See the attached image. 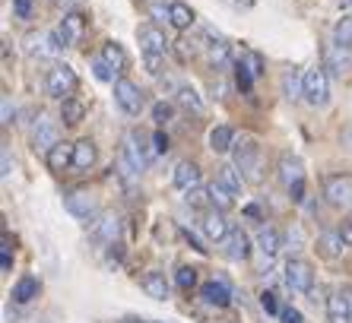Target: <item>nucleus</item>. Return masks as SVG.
<instances>
[{"label": "nucleus", "mask_w": 352, "mask_h": 323, "mask_svg": "<svg viewBox=\"0 0 352 323\" xmlns=\"http://www.w3.org/2000/svg\"><path fill=\"white\" fill-rule=\"evenodd\" d=\"M232 165L245 175V181L257 184V181L263 178V149H261V143H257L254 137L235 140V146H232Z\"/></svg>", "instance_id": "f257e3e1"}, {"label": "nucleus", "mask_w": 352, "mask_h": 323, "mask_svg": "<svg viewBox=\"0 0 352 323\" xmlns=\"http://www.w3.org/2000/svg\"><path fill=\"white\" fill-rule=\"evenodd\" d=\"M45 89H48L51 98H58V102H64V98H74L76 89H80V76H76L74 67L58 64V67H51L48 76H45Z\"/></svg>", "instance_id": "f03ea898"}, {"label": "nucleus", "mask_w": 352, "mask_h": 323, "mask_svg": "<svg viewBox=\"0 0 352 323\" xmlns=\"http://www.w3.org/2000/svg\"><path fill=\"white\" fill-rule=\"evenodd\" d=\"M305 102L311 108H324L330 102V73L327 67H311L305 70V89H302Z\"/></svg>", "instance_id": "7ed1b4c3"}, {"label": "nucleus", "mask_w": 352, "mask_h": 323, "mask_svg": "<svg viewBox=\"0 0 352 323\" xmlns=\"http://www.w3.org/2000/svg\"><path fill=\"white\" fill-rule=\"evenodd\" d=\"M146 162L149 159L143 155V137H140V133H127V137H124V146H121V159H118L124 178H137V175H143Z\"/></svg>", "instance_id": "20e7f679"}, {"label": "nucleus", "mask_w": 352, "mask_h": 323, "mask_svg": "<svg viewBox=\"0 0 352 323\" xmlns=\"http://www.w3.org/2000/svg\"><path fill=\"white\" fill-rule=\"evenodd\" d=\"M324 200L333 210H352V175H330L324 181Z\"/></svg>", "instance_id": "39448f33"}, {"label": "nucleus", "mask_w": 352, "mask_h": 323, "mask_svg": "<svg viewBox=\"0 0 352 323\" xmlns=\"http://www.w3.org/2000/svg\"><path fill=\"white\" fill-rule=\"evenodd\" d=\"M286 285L298 295H308L314 289V267L302 257H292L286 263Z\"/></svg>", "instance_id": "423d86ee"}, {"label": "nucleus", "mask_w": 352, "mask_h": 323, "mask_svg": "<svg viewBox=\"0 0 352 323\" xmlns=\"http://www.w3.org/2000/svg\"><path fill=\"white\" fill-rule=\"evenodd\" d=\"M137 41H140V51L146 54V60H162L168 54V48H172L159 25H143L137 32Z\"/></svg>", "instance_id": "0eeeda50"}, {"label": "nucleus", "mask_w": 352, "mask_h": 323, "mask_svg": "<svg viewBox=\"0 0 352 323\" xmlns=\"http://www.w3.org/2000/svg\"><path fill=\"white\" fill-rule=\"evenodd\" d=\"M64 210L70 212V216H76L80 222H96L102 212H98V203L92 194H86V190H74V194L64 197Z\"/></svg>", "instance_id": "6e6552de"}, {"label": "nucleus", "mask_w": 352, "mask_h": 323, "mask_svg": "<svg viewBox=\"0 0 352 323\" xmlns=\"http://www.w3.org/2000/svg\"><path fill=\"white\" fill-rule=\"evenodd\" d=\"M115 102L121 105L124 114H131V118H137L140 111H143V92H140L137 82L131 80H115Z\"/></svg>", "instance_id": "1a4fd4ad"}, {"label": "nucleus", "mask_w": 352, "mask_h": 323, "mask_svg": "<svg viewBox=\"0 0 352 323\" xmlns=\"http://www.w3.org/2000/svg\"><path fill=\"white\" fill-rule=\"evenodd\" d=\"M327 320L330 323H352V289L340 285L327 298Z\"/></svg>", "instance_id": "9d476101"}, {"label": "nucleus", "mask_w": 352, "mask_h": 323, "mask_svg": "<svg viewBox=\"0 0 352 323\" xmlns=\"http://www.w3.org/2000/svg\"><path fill=\"white\" fill-rule=\"evenodd\" d=\"M86 35V16H82L80 10H70L64 19H60V29H58V38L64 48H76Z\"/></svg>", "instance_id": "9b49d317"}, {"label": "nucleus", "mask_w": 352, "mask_h": 323, "mask_svg": "<svg viewBox=\"0 0 352 323\" xmlns=\"http://www.w3.org/2000/svg\"><path fill=\"white\" fill-rule=\"evenodd\" d=\"M92 238L98 244H108V247H118V238H121V219L115 212H102V216L92 222Z\"/></svg>", "instance_id": "f8f14e48"}, {"label": "nucleus", "mask_w": 352, "mask_h": 323, "mask_svg": "<svg viewBox=\"0 0 352 323\" xmlns=\"http://www.w3.org/2000/svg\"><path fill=\"white\" fill-rule=\"evenodd\" d=\"M29 140H32L35 149H41V153H48L54 143H60V133H58V124L51 121L48 114H38V121H35L32 133H29Z\"/></svg>", "instance_id": "ddd939ff"}, {"label": "nucleus", "mask_w": 352, "mask_h": 323, "mask_svg": "<svg viewBox=\"0 0 352 323\" xmlns=\"http://www.w3.org/2000/svg\"><path fill=\"white\" fill-rule=\"evenodd\" d=\"M222 254L229 260H235V263H241V260L251 257V238H248L241 228H232V232L226 234V241H222Z\"/></svg>", "instance_id": "4468645a"}, {"label": "nucleus", "mask_w": 352, "mask_h": 323, "mask_svg": "<svg viewBox=\"0 0 352 323\" xmlns=\"http://www.w3.org/2000/svg\"><path fill=\"white\" fill-rule=\"evenodd\" d=\"M324 67L327 70H333L336 76H346V73L352 70V48H346V45H327V51H324Z\"/></svg>", "instance_id": "2eb2a0df"}, {"label": "nucleus", "mask_w": 352, "mask_h": 323, "mask_svg": "<svg viewBox=\"0 0 352 323\" xmlns=\"http://www.w3.org/2000/svg\"><path fill=\"white\" fill-rule=\"evenodd\" d=\"M200 298H204L210 307H229L232 289H229L226 279H210V282L200 285Z\"/></svg>", "instance_id": "dca6fc26"}, {"label": "nucleus", "mask_w": 352, "mask_h": 323, "mask_svg": "<svg viewBox=\"0 0 352 323\" xmlns=\"http://www.w3.org/2000/svg\"><path fill=\"white\" fill-rule=\"evenodd\" d=\"M45 162H48V168L51 171H67V168H74V143H67V140H60V143H54L45 153Z\"/></svg>", "instance_id": "f3484780"}, {"label": "nucleus", "mask_w": 352, "mask_h": 323, "mask_svg": "<svg viewBox=\"0 0 352 323\" xmlns=\"http://www.w3.org/2000/svg\"><path fill=\"white\" fill-rule=\"evenodd\" d=\"M200 228H204V234L210 238V241H216V244H222V241H226V234L232 232V225L226 222V216H222L219 210L204 212V222H200Z\"/></svg>", "instance_id": "a211bd4d"}, {"label": "nucleus", "mask_w": 352, "mask_h": 323, "mask_svg": "<svg viewBox=\"0 0 352 323\" xmlns=\"http://www.w3.org/2000/svg\"><path fill=\"white\" fill-rule=\"evenodd\" d=\"M172 181L178 190H184V194L194 190V187H200V165H197V162H178Z\"/></svg>", "instance_id": "6ab92c4d"}, {"label": "nucleus", "mask_w": 352, "mask_h": 323, "mask_svg": "<svg viewBox=\"0 0 352 323\" xmlns=\"http://www.w3.org/2000/svg\"><path fill=\"white\" fill-rule=\"evenodd\" d=\"M279 181L286 184V190H289V187H295V184H302V181H305V168H302V162L295 159L292 153H286L283 159H279Z\"/></svg>", "instance_id": "aec40b11"}, {"label": "nucleus", "mask_w": 352, "mask_h": 323, "mask_svg": "<svg viewBox=\"0 0 352 323\" xmlns=\"http://www.w3.org/2000/svg\"><path fill=\"white\" fill-rule=\"evenodd\" d=\"M140 289L146 291L149 298H156V301L168 298V279H165V273H159V269H149V273H143V279H140Z\"/></svg>", "instance_id": "412c9836"}, {"label": "nucleus", "mask_w": 352, "mask_h": 323, "mask_svg": "<svg viewBox=\"0 0 352 323\" xmlns=\"http://www.w3.org/2000/svg\"><path fill=\"white\" fill-rule=\"evenodd\" d=\"M96 162H98L96 143H92L89 137H86V140H76V143H74V168L76 171H89Z\"/></svg>", "instance_id": "4be33fe9"}, {"label": "nucleus", "mask_w": 352, "mask_h": 323, "mask_svg": "<svg viewBox=\"0 0 352 323\" xmlns=\"http://www.w3.org/2000/svg\"><path fill=\"white\" fill-rule=\"evenodd\" d=\"M206 190H210V206H213V210L229 212L232 206H235V190H232V187H226L219 178L206 187Z\"/></svg>", "instance_id": "5701e85b"}, {"label": "nucleus", "mask_w": 352, "mask_h": 323, "mask_svg": "<svg viewBox=\"0 0 352 323\" xmlns=\"http://www.w3.org/2000/svg\"><path fill=\"white\" fill-rule=\"evenodd\" d=\"M318 247H320V254H324V257L336 260V257H343V251L349 247V244L343 241V234H340V228H333V232H324V234H320Z\"/></svg>", "instance_id": "b1692460"}, {"label": "nucleus", "mask_w": 352, "mask_h": 323, "mask_svg": "<svg viewBox=\"0 0 352 323\" xmlns=\"http://www.w3.org/2000/svg\"><path fill=\"white\" fill-rule=\"evenodd\" d=\"M257 247H261L267 257H276L279 247H283V238H279V232L273 225H261L257 228Z\"/></svg>", "instance_id": "393cba45"}, {"label": "nucleus", "mask_w": 352, "mask_h": 323, "mask_svg": "<svg viewBox=\"0 0 352 323\" xmlns=\"http://www.w3.org/2000/svg\"><path fill=\"white\" fill-rule=\"evenodd\" d=\"M41 291V282L35 279V276H23L16 285H13V301H19V304H29L32 298H38Z\"/></svg>", "instance_id": "a878e982"}, {"label": "nucleus", "mask_w": 352, "mask_h": 323, "mask_svg": "<svg viewBox=\"0 0 352 323\" xmlns=\"http://www.w3.org/2000/svg\"><path fill=\"white\" fill-rule=\"evenodd\" d=\"M229 54H232L229 41L219 38V35H216V38H210V45H206V60H210V64H213V67H226V64H229Z\"/></svg>", "instance_id": "bb28decb"}, {"label": "nucleus", "mask_w": 352, "mask_h": 323, "mask_svg": "<svg viewBox=\"0 0 352 323\" xmlns=\"http://www.w3.org/2000/svg\"><path fill=\"white\" fill-rule=\"evenodd\" d=\"M82 118H86V105H82L80 98H64V102H60V121H64L67 127L82 124Z\"/></svg>", "instance_id": "cd10ccee"}, {"label": "nucleus", "mask_w": 352, "mask_h": 323, "mask_svg": "<svg viewBox=\"0 0 352 323\" xmlns=\"http://www.w3.org/2000/svg\"><path fill=\"white\" fill-rule=\"evenodd\" d=\"M232 146H235V130L232 127H213L210 130V149L213 153H232Z\"/></svg>", "instance_id": "c85d7f7f"}, {"label": "nucleus", "mask_w": 352, "mask_h": 323, "mask_svg": "<svg viewBox=\"0 0 352 323\" xmlns=\"http://www.w3.org/2000/svg\"><path fill=\"white\" fill-rule=\"evenodd\" d=\"M197 13L184 3V0H172V25L178 29V32H188L190 25H194Z\"/></svg>", "instance_id": "c756f323"}, {"label": "nucleus", "mask_w": 352, "mask_h": 323, "mask_svg": "<svg viewBox=\"0 0 352 323\" xmlns=\"http://www.w3.org/2000/svg\"><path fill=\"white\" fill-rule=\"evenodd\" d=\"M102 60H105L115 73H121L124 67H127V54H124V48L118 41H105V45H102Z\"/></svg>", "instance_id": "7c9ffc66"}, {"label": "nucleus", "mask_w": 352, "mask_h": 323, "mask_svg": "<svg viewBox=\"0 0 352 323\" xmlns=\"http://www.w3.org/2000/svg\"><path fill=\"white\" fill-rule=\"evenodd\" d=\"M178 105L184 108V111L204 114V98L197 96V89H190V86H181L178 89Z\"/></svg>", "instance_id": "2f4dec72"}, {"label": "nucleus", "mask_w": 352, "mask_h": 323, "mask_svg": "<svg viewBox=\"0 0 352 323\" xmlns=\"http://www.w3.org/2000/svg\"><path fill=\"white\" fill-rule=\"evenodd\" d=\"M305 89V73L298 76L295 70H286V76H283V92H286V98H298Z\"/></svg>", "instance_id": "473e14b6"}, {"label": "nucleus", "mask_w": 352, "mask_h": 323, "mask_svg": "<svg viewBox=\"0 0 352 323\" xmlns=\"http://www.w3.org/2000/svg\"><path fill=\"white\" fill-rule=\"evenodd\" d=\"M219 181L238 194V190H241V184H245V175H241L235 165H222V168H219Z\"/></svg>", "instance_id": "72a5a7b5"}, {"label": "nucleus", "mask_w": 352, "mask_h": 323, "mask_svg": "<svg viewBox=\"0 0 352 323\" xmlns=\"http://www.w3.org/2000/svg\"><path fill=\"white\" fill-rule=\"evenodd\" d=\"M333 41H336V45H346V48H352V16H343L340 23H336Z\"/></svg>", "instance_id": "f704fd0d"}, {"label": "nucleus", "mask_w": 352, "mask_h": 323, "mask_svg": "<svg viewBox=\"0 0 352 323\" xmlns=\"http://www.w3.org/2000/svg\"><path fill=\"white\" fill-rule=\"evenodd\" d=\"M238 64H245L248 70H251V76H254V80L263 73V60H261V54H257V51H245V48H241V57H238Z\"/></svg>", "instance_id": "c9c22d12"}, {"label": "nucleus", "mask_w": 352, "mask_h": 323, "mask_svg": "<svg viewBox=\"0 0 352 323\" xmlns=\"http://www.w3.org/2000/svg\"><path fill=\"white\" fill-rule=\"evenodd\" d=\"M175 282H178V289L190 291V289L197 285V269H194V267H181L178 276H175Z\"/></svg>", "instance_id": "e433bc0d"}, {"label": "nucleus", "mask_w": 352, "mask_h": 323, "mask_svg": "<svg viewBox=\"0 0 352 323\" xmlns=\"http://www.w3.org/2000/svg\"><path fill=\"white\" fill-rule=\"evenodd\" d=\"M149 16L156 19V23H172V3H149Z\"/></svg>", "instance_id": "4c0bfd02"}, {"label": "nucleus", "mask_w": 352, "mask_h": 323, "mask_svg": "<svg viewBox=\"0 0 352 323\" xmlns=\"http://www.w3.org/2000/svg\"><path fill=\"white\" fill-rule=\"evenodd\" d=\"M0 269H3V273L13 269V244H10L7 234H3V247H0Z\"/></svg>", "instance_id": "58836bf2"}, {"label": "nucleus", "mask_w": 352, "mask_h": 323, "mask_svg": "<svg viewBox=\"0 0 352 323\" xmlns=\"http://www.w3.org/2000/svg\"><path fill=\"white\" fill-rule=\"evenodd\" d=\"M92 73H96V80H102V82H108V80H115V70L102 60V57H96L92 60Z\"/></svg>", "instance_id": "ea45409f"}, {"label": "nucleus", "mask_w": 352, "mask_h": 323, "mask_svg": "<svg viewBox=\"0 0 352 323\" xmlns=\"http://www.w3.org/2000/svg\"><path fill=\"white\" fill-rule=\"evenodd\" d=\"M188 203H190V206H206V203H210V190H204V187L188 190Z\"/></svg>", "instance_id": "a19ab883"}, {"label": "nucleus", "mask_w": 352, "mask_h": 323, "mask_svg": "<svg viewBox=\"0 0 352 323\" xmlns=\"http://www.w3.org/2000/svg\"><path fill=\"white\" fill-rule=\"evenodd\" d=\"M261 307L267 311V314L279 317V304H276V295H273V291H263L261 295Z\"/></svg>", "instance_id": "79ce46f5"}, {"label": "nucleus", "mask_w": 352, "mask_h": 323, "mask_svg": "<svg viewBox=\"0 0 352 323\" xmlns=\"http://www.w3.org/2000/svg\"><path fill=\"white\" fill-rule=\"evenodd\" d=\"M279 320L283 323H305L302 311H295V307H279Z\"/></svg>", "instance_id": "37998d69"}, {"label": "nucleus", "mask_w": 352, "mask_h": 323, "mask_svg": "<svg viewBox=\"0 0 352 323\" xmlns=\"http://www.w3.org/2000/svg\"><path fill=\"white\" fill-rule=\"evenodd\" d=\"M13 13H16L19 19H29V13H32V0H13Z\"/></svg>", "instance_id": "c03bdc74"}, {"label": "nucleus", "mask_w": 352, "mask_h": 323, "mask_svg": "<svg viewBox=\"0 0 352 323\" xmlns=\"http://www.w3.org/2000/svg\"><path fill=\"white\" fill-rule=\"evenodd\" d=\"M153 118H156V124H165L168 118H172V105H165V102H159V105L153 108Z\"/></svg>", "instance_id": "a18cd8bd"}, {"label": "nucleus", "mask_w": 352, "mask_h": 323, "mask_svg": "<svg viewBox=\"0 0 352 323\" xmlns=\"http://www.w3.org/2000/svg\"><path fill=\"white\" fill-rule=\"evenodd\" d=\"M0 111H3V127H10V124H13V105H10V96H3Z\"/></svg>", "instance_id": "49530a36"}, {"label": "nucleus", "mask_w": 352, "mask_h": 323, "mask_svg": "<svg viewBox=\"0 0 352 323\" xmlns=\"http://www.w3.org/2000/svg\"><path fill=\"white\" fill-rule=\"evenodd\" d=\"M153 143H156V153H165V149H168V137H165L162 130H156V133H153Z\"/></svg>", "instance_id": "de8ad7c7"}, {"label": "nucleus", "mask_w": 352, "mask_h": 323, "mask_svg": "<svg viewBox=\"0 0 352 323\" xmlns=\"http://www.w3.org/2000/svg\"><path fill=\"white\" fill-rule=\"evenodd\" d=\"M289 197H292L295 203H302L305 200V181L302 184H295V187H289Z\"/></svg>", "instance_id": "09e8293b"}, {"label": "nucleus", "mask_w": 352, "mask_h": 323, "mask_svg": "<svg viewBox=\"0 0 352 323\" xmlns=\"http://www.w3.org/2000/svg\"><path fill=\"white\" fill-rule=\"evenodd\" d=\"M340 234H343L346 244H352V222H343V225H340Z\"/></svg>", "instance_id": "8fccbe9b"}, {"label": "nucleus", "mask_w": 352, "mask_h": 323, "mask_svg": "<svg viewBox=\"0 0 352 323\" xmlns=\"http://www.w3.org/2000/svg\"><path fill=\"white\" fill-rule=\"evenodd\" d=\"M10 171H13V162H10V149H3V178H10Z\"/></svg>", "instance_id": "3c124183"}, {"label": "nucleus", "mask_w": 352, "mask_h": 323, "mask_svg": "<svg viewBox=\"0 0 352 323\" xmlns=\"http://www.w3.org/2000/svg\"><path fill=\"white\" fill-rule=\"evenodd\" d=\"M229 3H235V7H254V0H229Z\"/></svg>", "instance_id": "603ef678"}, {"label": "nucleus", "mask_w": 352, "mask_h": 323, "mask_svg": "<svg viewBox=\"0 0 352 323\" xmlns=\"http://www.w3.org/2000/svg\"><path fill=\"white\" fill-rule=\"evenodd\" d=\"M64 3H67V7H74V10H76V7L82 3V0H64Z\"/></svg>", "instance_id": "864d4df0"}, {"label": "nucleus", "mask_w": 352, "mask_h": 323, "mask_svg": "<svg viewBox=\"0 0 352 323\" xmlns=\"http://www.w3.org/2000/svg\"><path fill=\"white\" fill-rule=\"evenodd\" d=\"M216 323H235V320H216Z\"/></svg>", "instance_id": "5fc2aeb1"}, {"label": "nucleus", "mask_w": 352, "mask_h": 323, "mask_svg": "<svg viewBox=\"0 0 352 323\" xmlns=\"http://www.w3.org/2000/svg\"><path fill=\"white\" fill-rule=\"evenodd\" d=\"M346 7H352V0H346Z\"/></svg>", "instance_id": "6e6d98bb"}]
</instances>
